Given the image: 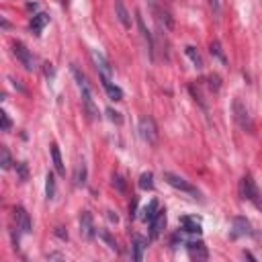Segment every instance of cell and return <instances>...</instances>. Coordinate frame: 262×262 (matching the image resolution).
<instances>
[{"mask_svg":"<svg viewBox=\"0 0 262 262\" xmlns=\"http://www.w3.org/2000/svg\"><path fill=\"white\" fill-rule=\"evenodd\" d=\"M240 195H242V199H248V201H252V203H256L258 207H262L258 189H256V184H254V180H252L250 174H246L244 179H242V182H240Z\"/></svg>","mask_w":262,"mask_h":262,"instance_id":"cell-1","label":"cell"},{"mask_svg":"<svg viewBox=\"0 0 262 262\" xmlns=\"http://www.w3.org/2000/svg\"><path fill=\"white\" fill-rule=\"evenodd\" d=\"M233 119H236V123H238L242 129H246V131H250V129H252V119H250V113H248L246 105H244V102H242L240 98L233 100Z\"/></svg>","mask_w":262,"mask_h":262,"instance_id":"cell-2","label":"cell"},{"mask_svg":"<svg viewBox=\"0 0 262 262\" xmlns=\"http://www.w3.org/2000/svg\"><path fill=\"white\" fill-rule=\"evenodd\" d=\"M164 180L170 184V186H174V189H179V191H182V193H189V195H199V191L195 189V186L191 184V182H186L182 176H179V174H172V172H164Z\"/></svg>","mask_w":262,"mask_h":262,"instance_id":"cell-3","label":"cell"},{"mask_svg":"<svg viewBox=\"0 0 262 262\" xmlns=\"http://www.w3.org/2000/svg\"><path fill=\"white\" fill-rule=\"evenodd\" d=\"M139 133L146 139L147 144H156L158 142V129L152 117H142L139 119Z\"/></svg>","mask_w":262,"mask_h":262,"instance_id":"cell-4","label":"cell"},{"mask_svg":"<svg viewBox=\"0 0 262 262\" xmlns=\"http://www.w3.org/2000/svg\"><path fill=\"white\" fill-rule=\"evenodd\" d=\"M13 53H15V58L21 62L23 66H25V70H29V72H33V68H35V60H33V55H31V51L25 48V45L21 43V41H16V43H13Z\"/></svg>","mask_w":262,"mask_h":262,"instance_id":"cell-5","label":"cell"},{"mask_svg":"<svg viewBox=\"0 0 262 262\" xmlns=\"http://www.w3.org/2000/svg\"><path fill=\"white\" fill-rule=\"evenodd\" d=\"M92 62H95L97 70H98V76L111 80V76H113V68H111V64L105 60V55L98 53V51H92Z\"/></svg>","mask_w":262,"mask_h":262,"instance_id":"cell-6","label":"cell"},{"mask_svg":"<svg viewBox=\"0 0 262 262\" xmlns=\"http://www.w3.org/2000/svg\"><path fill=\"white\" fill-rule=\"evenodd\" d=\"M15 221H16V229H21L23 233H31V217L27 213L25 207H15Z\"/></svg>","mask_w":262,"mask_h":262,"instance_id":"cell-7","label":"cell"},{"mask_svg":"<svg viewBox=\"0 0 262 262\" xmlns=\"http://www.w3.org/2000/svg\"><path fill=\"white\" fill-rule=\"evenodd\" d=\"M80 233L86 240L95 238V221H92V215L88 211H82V215H80Z\"/></svg>","mask_w":262,"mask_h":262,"instance_id":"cell-8","label":"cell"},{"mask_svg":"<svg viewBox=\"0 0 262 262\" xmlns=\"http://www.w3.org/2000/svg\"><path fill=\"white\" fill-rule=\"evenodd\" d=\"M164 228H166V211H158L156 217L149 221V238L152 240L160 238V233H162Z\"/></svg>","mask_w":262,"mask_h":262,"instance_id":"cell-9","label":"cell"},{"mask_svg":"<svg viewBox=\"0 0 262 262\" xmlns=\"http://www.w3.org/2000/svg\"><path fill=\"white\" fill-rule=\"evenodd\" d=\"M186 250H189L191 258H196V260H207L209 258L207 246H205L203 242H189V244H186Z\"/></svg>","mask_w":262,"mask_h":262,"instance_id":"cell-10","label":"cell"},{"mask_svg":"<svg viewBox=\"0 0 262 262\" xmlns=\"http://www.w3.org/2000/svg\"><path fill=\"white\" fill-rule=\"evenodd\" d=\"M135 18H137V27H139V33H142L144 41L147 43V51H149V58H154V41H152V35H149V31L146 29V23H144V16L135 13Z\"/></svg>","mask_w":262,"mask_h":262,"instance_id":"cell-11","label":"cell"},{"mask_svg":"<svg viewBox=\"0 0 262 262\" xmlns=\"http://www.w3.org/2000/svg\"><path fill=\"white\" fill-rule=\"evenodd\" d=\"M115 15L119 18V23L125 27V29H131V18H129V13L123 4V0H115Z\"/></svg>","mask_w":262,"mask_h":262,"instance_id":"cell-12","label":"cell"},{"mask_svg":"<svg viewBox=\"0 0 262 262\" xmlns=\"http://www.w3.org/2000/svg\"><path fill=\"white\" fill-rule=\"evenodd\" d=\"M49 23V15H45V13H39V15H35L33 18H31V23H29V27H31V31L35 33V35H41V29L45 25Z\"/></svg>","mask_w":262,"mask_h":262,"instance_id":"cell-13","label":"cell"},{"mask_svg":"<svg viewBox=\"0 0 262 262\" xmlns=\"http://www.w3.org/2000/svg\"><path fill=\"white\" fill-rule=\"evenodd\" d=\"M100 82H102V86H105V90H107V95H109L111 100H121V98H123V90H121L119 86H115V84L111 82L109 78H100Z\"/></svg>","mask_w":262,"mask_h":262,"instance_id":"cell-14","label":"cell"},{"mask_svg":"<svg viewBox=\"0 0 262 262\" xmlns=\"http://www.w3.org/2000/svg\"><path fill=\"white\" fill-rule=\"evenodd\" d=\"M231 223H233V238L250 236V223H248L244 217H236Z\"/></svg>","mask_w":262,"mask_h":262,"instance_id":"cell-15","label":"cell"},{"mask_svg":"<svg viewBox=\"0 0 262 262\" xmlns=\"http://www.w3.org/2000/svg\"><path fill=\"white\" fill-rule=\"evenodd\" d=\"M180 223H182V229H184L186 233H201V231H203L201 221L196 219V217H182Z\"/></svg>","mask_w":262,"mask_h":262,"instance_id":"cell-16","label":"cell"},{"mask_svg":"<svg viewBox=\"0 0 262 262\" xmlns=\"http://www.w3.org/2000/svg\"><path fill=\"white\" fill-rule=\"evenodd\" d=\"M86 182V162L84 160H78L76 168H74V184L76 186H82Z\"/></svg>","mask_w":262,"mask_h":262,"instance_id":"cell-17","label":"cell"},{"mask_svg":"<svg viewBox=\"0 0 262 262\" xmlns=\"http://www.w3.org/2000/svg\"><path fill=\"white\" fill-rule=\"evenodd\" d=\"M147 246V240L144 236H133V258L139 262L144 258V250Z\"/></svg>","mask_w":262,"mask_h":262,"instance_id":"cell-18","label":"cell"},{"mask_svg":"<svg viewBox=\"0 0 262 262\" xmlns=\"http://www.w3.org/2000/svg\"><path fill=\"white\" fill-rule=\"evenodd\" d=\"M49 149H51V160H53V166H55V172H58V174H66V170H64V162H62V154H60L58 144H51V146H49Z\"/></svg>","mask_w":262,"mask_h":262,"instance_id":"cell-19","label":"cell"},{"mask_svg":"<svg viewBox=\"0 0 262 262\" xmlns=\"http://www.w3.org/2000/svg\"><path fill=\"white\" fill-rule=\"evenodd\" d=\"M158 211H160V209H158V201L152 199V201H149L146 207H144V211H142V221H152V219L156 217Z\"/></svg>","mask_w":262,"mask_h":262,"instance_id":"cell-20","label":"cell"},{"mask_svg":"<svg viewBox=\"0 0 262 262\" xmlns=\"http://www.w3.org/2000/svg\"><path fill=\"white\" fill-rule=\"evenodd\" d=\"M209 53L213 55V58H217L221 64H228V58H226V53H223L221 43H219L217 39H213V41L209 43Z\"/></svg>","mask_w":262,"mask_h":262,"instance_id":"cell-21","label":"cell"},{"mask_svg":"<svg viewBox=\"0 0 262 262\" xmlns=\"http://www.w3.org/2000/svg\"><path fill=\"white\" fill-rule=\"evenodd\" d=\"M139 189L142 191H152L154 189V174L152 172H144L139 176Z\"/></svg>","mask_w":262,"mask_h":262,"instance_id":"cell-22","label":"cell"},{"mask_svg":"<svg viewBox=\"0 0 262 262\" xmlns=\"http://www.w3.org/2000/svg\"><path fill=\"white\" fill-rule=\"evenodd\" d=\"M184 53L189 55L191 62L196 66V68H203V60H201L199 51H196V48H193V45H186V48H184Z\"/></svg>","mask_w":262,"mask_h":262,"instance_id":"cell-23","label":"cell"},{"mask_svg":"<svg viewBox=\"0 0 262 262\" xmlns=\"http://www.w3.org/2000/svg\"><path fill=\"white\" fill-rule=\"evenodd\" d=\"M13 164V158H11V152H8V147H0V166L4 168V170H8Z\"/></svg>","mask_w":262,"mask_h":262,"instance_id":"cell-24","label":"cell"},{"mask_svg":"<svg viewBox=\"0 0 262 262\" xmlns=\"http://www.w3.org/2000/svg\"><path fill=\"white\" fill-rule=\"evenodd\" d=\"M45 195H48V199H53L55 196V176L51 172L45 179Z\"/></svg>","mask_w":262,"mask_h":262,"instance_id":"cell-25","label":"cell"},{"mask_svg":"<svg viewBox=\"0 0 262 262\" xmlns=\"http://www.w3.org/2000/svg\"><path fill=\"white\" fill-rule=\"evenodd\" d=\"M16 174H18V179H21L23 182L29 179V168H27L25 162H16Z\"/></svg>","mask_w":262,"mask_h":262,"instance_id":"cell-26","label":"cell"},{"mask_svg":"<svg viewBox=\"0 0 262 262\" xmlns=\"http://www.w3.org/2000/svg\"><path fill=\"white\" fill-rule=\"evenodd\" d=\"M107 115H109V119L113 121V123H117V125L123 123V117H121V113H117V111H113V109H107Z\"/></svg>","mask_w":262,"mask_h":262,"instance_id":"cell-27","label":"cell"},{"mask_svg":"<svg viewBox=\"0 0 262 262\" xmlns=\"http://www.w3.org/2000/svg\"><path fill=\"white\" fill-rule=\"evenodd\" d=\"M98 236H100L102 240H105V242H107V244H109V248H113V250H117V244H115V240H113V238H111V236H109V231H105V229H100V231H98Z\"/></svg>","mask_w":262,"mask_h":262,"instance_id":"cell-28","label":"cell"},{"mask_svg":"<svg viewBox=\"0 0 262 262\" xmlns=\"http://www.w3.org/2000/svg\"><path fill=\"white\" fill-rule=\"evenodd\" d=\"M113 186H117V189H119L121 193H125V189H127V184H125V180H123V176H119V174H115V176H113Z\"/></svg>","mask_w":262,"mask_h":262,"instance_id":"cell-29","label":"cell"},{"mask_svg":"<svg viewBox=\"0 0 262 262\" xmlns=\"http://www.w3.org/2000/svg\"><path fill=\"white\" fill-rule=\"evenodd\" d=\"M0 117H2V131H8V129L13 127V121H11V117H8V113H4V111H2V113H0Z\"/></svg>","mask_w":262,"mask_h":262,"instance_id":"cell-30","label":"cell"},{"mask_svg":"<svg viewBox=\"0 0 262 262\" xmlns=\"http://www.w3.org/2000/svg\"><path fill=\"white\" fill-rule=\"evenodd\" d=\"M45 66V76H48V78H53L55 76V70H53V66L48 62V64H43Z\"/></svg>","mask_w":262,"mask_h":262,"instance_id":"cell-31","label":"cell"},{"mask_svg":"<svg viewBox=\"0 0 262 262\" xmlns=\"http://www.w3.org/2000/svg\"><path fill=\"white\" fill-rule=\"evenodd\" d=\"M135 209H137V199H133V201H131V205H129V217L131 219L135 217Z\"/></svg>","mask_w":262,"mask_h":262,"instance_id":"cell-32","label":"cell"},{"mask_svg":"<svg viewBox=\"0 0 262 262\" xmlns=\"http://www.w3.org/2000/svg\"><path fill=\"white\" fill-rule=\"evenodd\" d=\"M209 86L217 90V88H219V78H217V76H209Z\"/></svg>","mask_w":262,"mask_h":262,"instance_id":"cell-33","label":"cell"},{"mask_svg":"<svg viewBox=\"0 0 262 262\" xmlns=\"http://www.w3.org/2000/svg\"><path fill=\"white\" fill-rule=\"evenodd\" d=\"M55 236H60L62 240H68V231H64V228H55Z\"/></svg>","mask_w":262,"mask_h":262,"instance_id":"cell-34","label":"cell"},{"mask_svg":"<svg viewBox=\"0 0 262 262\" xmlns=\"http://www.w3.org/2000/svg\"><path fill=\"white\" fill-rule=\"evenodd\" d=\"M209 6L213 8L215 13H219V2H217V0H209Z\"/></svg>","mask_w":262,"mask_h":262,"instance_id":"cell-35","label":"cell"},{"mask_svg":"<svg viewBox=\"0 0 262 262\" xmlns=\"http://www.w3.org/2000/svg\"><path fill=\"white\" fill-rule=\"evenodd\" d=\"M107 217H109L111 221H115V223L119 221V217H117V213H113V211H107Z\"/></svg>","mask_w":262,"mask_h":262,"instance_id":"cell-36","label":"cell"},{"mask_svg":"<svg viewBox=\"0 0 262 262\" xmlns=\"http://www.w3.org/2000/svg\"><path fill=\"white\" fill-rule=\"evenodd\" d=\"M27 8H31V11H35L37 4H35V2H29V4H27Z\"/></svg>","mask_w":262,"mask_h":262,"instance_id":"cell-37","label":"cell"}]
</instances>
